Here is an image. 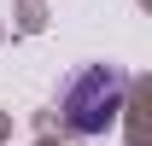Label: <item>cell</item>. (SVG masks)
Here are the masks:
<instances>
[{"label":"cell","mask_w":152,"mask_h":146,"mask_svg":"<svg viewBox=\"0 0 152 146\" xmlns=\"http://www.w3.org/2000/svg\"><path fill=\"white\" fill-rule=\"evenodd\" d=\"M123 93H129L123 70H111V64H82V70L58 88L64 128H70V134H105V128L117 123V111H123Z\"/></svg>","instance_id":"obj_1"}]
</instances>
